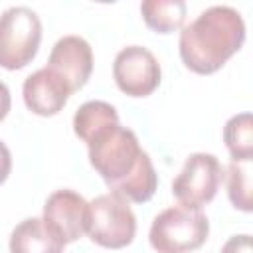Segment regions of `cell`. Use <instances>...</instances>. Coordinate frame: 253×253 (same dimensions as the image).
Masks as SVG:
<instances>
[{"label": "cell", "mask_w": 253, "mask_h": 253, "mask_svg": "<svg viewBox=\"0 0 253 253\" xmlns=\"http://www.w3.org/2000/svg\"><path fill=\"white\" fill-rule=\"evenodd\" d=\"M245 42V22L231 6H210L180 32V57L200 75L217 71Z\"/></svg>", "instance_id": "obj_1"}, {"label": "cell", "mask_w": 253, "mask_h": 253, "mask_svg": "<svg viewBox=\"0 0 253 253\" xmlns=\"http://www.w3.org/2000/svg\"><path fill=\"white\" fill-rule=\"evenodd\" d=\"M87 146L91 166L105 180L111 192L121 182H125L146 156L138 144L136 134L121 125L105 128Z\"/></svg>", "instance_id": "obj_2"}, {"label": "cell", "mask_w": 253, "mask_h": 253, "mask_svg": "<svg viewBox=\"0 0 253 253\" xmlns=\"http://www.w3.org/2000/svg\"><path fill=\"white\" fill-rule=\"evenodd\" d=\"M210 233V221L202 208L184 204L166 208L150 225L148 239L158 253H188L202 247Z\"/></svg>", "instance_id": "obj_3"}, {"label": "cell", "mask_w": 253, "mask_h": 253, "mask_svg": "<svg viewBox=\"0 0 253 253\" xmlns=\"http://www.w3.org/2000/svg\"><path fill=\"white\" fill-rule=\"evenodd\" d=\"M42 42L40 16L28 6H12L0 14V65L22 69L38 53Z\"/></svg>", "instance_id": "obj_4"}, {"label": "cell", "mask_w": 253, "mask_h": 253, "mask_svg": "<svg viewBox=\"0 0 253 253\" xmlns=\"http://www.w3.org/2000/svg\"><path fill=\"white\" fill-rule=\"evenodd\" d=\"M89 237L107 249L126 247L136 233V217L128 206V200L109 192L89 202L87 231Z\"/></svg>", "instance_id": "obj_5"}, {"label": "cell", "mask_w": 253, "mask_h": 253, "mask_svg": "<svg viewBox=\"0 0 253 253\" xmlns=\"http://www.w3.org/2000/svg\"><path fill=\"white\" fill-rule=\"evenodd\" d=\"M223 180V168L213 154L194 152L186 158L180 174L172 182L176 200L190 208H202L211 202Z\"/></svg>", "instance_id": "obj_6"}, {"label": "cell", "mask_w": 253, "mask_h": 253, "mask_svg": "<svg viewBox=\"0 0 253 253\" xmlns=\"http://www.w3.org/2000/svg\"><path fill=\"white\" fill-rule=\"evenodd\" d=\"M117 87L130 97H146L160 85V63L142 45L123 47L113 63Z\"/></svg>", "instance_id": "obj_7"}, {"label": "cell", "mask_w": 253, "mask_h": 253, "mask_svg": "<svg viewBox=\"0 0 253 253\" xmlns=\"http://www.w3.org/2000/svg\"><path fill=\"white\" fill-rule=\"evenodd\" d=\"M89 202L73 190L53 192L43 206V223L63 241L73 243L87 231Z\"/></svg>", "instance_id": "obj_8"}, {"label": "cell", "mask_w": 253, "mask_h": 253, "mask_svg": "<svg viewBox=\"0 0 253 253\" xmlns=\"http://www.w3.org/2000/svg\"><path fill=\"white\" fill-rule=\"evenodd\" d=\"M47 69L65 81L71 93L79 91L93 69V51L91 45L79 36H63L51 47Z\"/></svg>", "instance_id": "obj_9"}, {"label": "cell", "mask_w": 253, "mask_h": 253, "mask_svg": "<svg viewBox=\"0 0 253 253\" xmlns=\"http://www.w3.org/2000/svg\"><path fill=\"white\" fill-rule=\"evenodd\" d=\"M22 93H24L26 107L32 113L42 115V117L57 115L65 107V103L71 95L65 81L61 77H57L47 67H42V69L34 71L30 77H26Z\"/></svg>", "instance_id": "obj_10"}, {"label": "cell", "mask_w": 253, "mask_h": 253, "mask_svg": "<svg viewBox=\"0 0 253 253\" xmlns=\"http://www.w3.org/2000/svg\"><path fill=\"white\" fill-rule=\"evenodd\" d=\"M63 245L42 217L20 221L10 235V253H63Z\"/></svg>", "instance_id": "obj_11"}, {"label": "cell", "mask_w": 253, "mask_h": 253, "mask_svg": "<svg viewBox=\"0 0 253 253\" xmlns=\"http://www.w3.org/2000/svg\"><path fill=\"white\" fill-rule=\"evenodd\" d=\"M115 125H119V113L111 103L105 101H87L75 111L73 117V130L85 144Z\"/></svg>", "instance_id": "obj_12"}, {"label": "cell", "mask_w": 253, "mask_h": 253, "mask_svg": "<svg viewBox=\"0 0 253 253\" xmlns=\"http://www.w3.org/2000/svg\"><path fill=\"white\" fill-rule=\"evenodd\" d=\"M142 18L148 28L170 34L182 28L186 20V2L184 0H144L140 4Z\"/></svg>", "instance_id": "obj_13"}, {"label": "cell", "mask_w": 253, "mask_h": 253, "mask_svg": "<svg viewBox=\"0 0 253 253\" xmlns=\"http://www.w3.org/2000/svg\"><path fill=\"white\" fill-rule=\"evenodd\" d=\"M156 186H158V176H156V170L152 166L150 156L146 154L142 158V162L138 164V168L125 182H121L113 192L123 196L128 202L144 204V202H148L154 196Z\"/></svg>", "instance_id": "obj_14"}, {"label": "cell", "mask_w": 253, "mask_h": 253, "mask_svg": "<svg viewBox=\"0 0 253 253\" xmlns=\"http://www.w3.org/2000/svg\"><path fill=\"white\" fill-rule=\"evenodd\" d=\"M223 140L233 160H251L253 156V121L251 113L233 115L223 126Z\"/></svg>", "instance_id": "obj_15"}, {"label": "cell", "mask_w": 253, "mask_h": 253, "mask_svg": "<svg viewBox=\"0 0 253 253\" xmlns=\"http://www.w3.org/2000/svg\"><path fill=\"white\" fill-rule=\"evenodd\" d=\"M227 196L241 211H251V160H231L227 166Z\"/></svg>", "instance_id": "obj_16"}, {"label": "cell", "mask_w": 253, "mask_h": 253, "mask_svg": "<svg viewBox=\"0 0 253 253\" xmlns=\"http://www.w3.org/2000/svg\"><path fill=\"white\" fill-rule=\"evenodd\" d=\"M221 253H251V235H233L221 247Z\"/></svg>", "instance_id": "obj_17"}, {"label": "cell", "mask_w": 253, "mask_h": 253, "mask_svg": "<svg viewBox=\"0 0 253 253\" xmlns=\"http://www.w3.org/2000/svg\"><path fill=\"white\" fill-rule=\"evenodd\" d=\"M10 168H12V156H10V150H8V146L0 140V184L8 178Z\"/></svg>", "instance_id": "obj_18"}, {"label": "cell", "mask_w": 253, "mask_h": 253, "mask_svg": "<svg viewBox=\"0 0 253 253\" xmlns=\"http://www.w3.org/2000/svg\"><path fill=\"white\" fill-rule=\"evenodd\" d=\"M10 105H12V99H10V91L6 87V83L0 81V121L8 115L10 111Z\"/></svg>", "instance_id": "obj_19"}]
</instances>
